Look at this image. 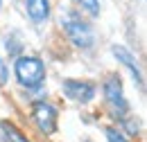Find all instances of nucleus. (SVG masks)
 <instances>
[{"instance_id":"7ed1b4c3","label":"nucleus","mask_w":147,"mask_h":142,"mask_svg":"<svg viewBox=\"0 0 147 142\" xmlns=\"http://www.w3.org/2000/svg\"><path fill=\"white\" fill-rule=\"evenodd\" d=\"M102 95L104 102L109 104V108L113 111V117L122 120L125 115H129V102L125 99V88H122V79L118 74H109L102 84Z\"/></svg>"},{"instance_id":"423d86ee","label":"nucleus","mask_w":147,"mask_h":142,"mask_svg":"<svg viewBox=\"0 0 147 142\" xmlns=\"http://www.w3.org/2000/svg\"><path fill=\"white\" fill-rule=\"evenodd\" d=\"M111 54L115 56V61L118 63H122L129 72H131V79L138 84V88L143 90L145 88V79H143V70H140V66H138V61H136V56L129 52L125 45H113L111 48Z\"/></svg>"},{"instance_id":"39448f33","label":"nucleus","mask_w":147,"mask_h":142,"mask_svg":"<svg viewBox=\"0 0 147 142\" xmlns=\"http://www.w3.org/2000/svg\"><path fill=\"white\" fill-rule=\"evenodd\" d=\"M61 90L70 102H77V104H88L97 95V86L93 81H82V79H66L61 84Z\"/></svg>"},{"instance_id":"9b49d317","label":"nucleus","mask_w":147,"mask_h":142,"mask_svg":"<svg viewBox=\"0 0 147 142\" xmlns=\"http://www.w3.org/2000/svg\"><path fill=\"white\" fill-rule=\"evenodd\" d=\"M7 81H9V68H7V63L0 59V88H2Z\"/></svg>"},{"instance_id":"6e6552de","label":"nucleus","mask_w":147,"mask_h":142,"mask_svg":"<svg viewBox=\"0 0 147 142\" xmlns=\"http://www.w3.org/2000/svg\"><path fill=\"white\" fill-rule=\"evenodd\" d=\"M0 142H32L9 122H0Z\"/></svg>"},{"instance_id":"f8f14e48","label":"nucleus","mask_w":147,"mask_h":142,"mask_svg":"<svg viewBox=\"0 0 147 142\" xmlns=\"http://www.w3.org/2000/svg\"><path fill=\"white\" fill-rule=\"evenodd\" d=\"M0 5H2V0H0Z\"/></svg>"},{"instance_id":"9d476101","label":"nucleus","mask_w":147,"mask_h":142,"mask_svg":"<svg viewBox=\"0 0 147 142\" xmlns=\"http://www.w3.org/2000/svg\"><path fill=\"white\" fill-rule=\"evenodd\" d=\"M107 142H129V140H127V135H125L122 131L109 126V129H107Z\"/></svg>"},{"instance_id":"f03ea898","label":"nucleus","mask_w":147,"mask_h":142,"mask_svg":"<svg viewBox=\"0 0 147 142\" xmlns=\"http://www.w3.org/2000/svg\"><path fill=\"white\" fill-rule=\"evenodd\" d=\"M14 74H16V81L23 88L36 90L45 81V63L38 56L20 54V56H16V63H14Z\"/></svg>"},{"instance_id":"f257e3e1","label":"nucleus","mask_w":147,"mask_h":142,"mask_svg":"<svg viewBox=\"0 0 147 142\" xmlns=\"http://www.w3.org/2000/svg\"><path fill=\"white\" fill-rule=\"evenodd\" d=\"M61 27H63V34L68 36V41L73 43L75 48L79 50H91L95 45V32H93V25L88 20H84L79 11H66L61 16Z\"/></svg>"},{"instance_id":"1a4fd4ad","label":"nucleus","mask_w":147,"mask_h":142,"mask_svg":"<svg viewBox=\"0 0 147 142\" xmlns=\"http://www.w3.org/2000/svg\"><path fill=\"white\" fill-rule=\"evenodd\" d=\"M75 2H77V5H79L91 18L100 16V0H75Z\"/></svg>"},{"instance_id":"0eeeda50","label":"nucleus","mask_w":147,"mask_h":142,"mask_svg":"<svg viewBox=\"0 0 147 142\" xmlns=\"http://www.w3.org/2000/svg\"><path fill=\"white\" fill-rule=\"evenodd\" d=\"M25 11L34 25H43L50 18V0H25Z\"/></svg>"},{"instance_id":"20e7f679","label":"nucleus","mask_w":147,"mask_h":142,"mask_svg":"<svg viewBox=\"0 0 147 142\" xmlns=\"http://www.w3.org/2000/svg\"><path fill=\"white\" fill-rule=\"evenodd\" d=\"M32 120H34V124L38 126V131H41V133L52 135V133L57 131L59 113H57V108L52 106L50 102L41 99V102H34V104H32Z\"/></svg>"}]
</instances>
